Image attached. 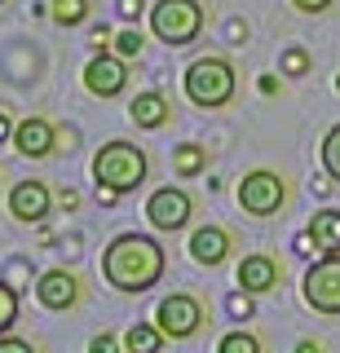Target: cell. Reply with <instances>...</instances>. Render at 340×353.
I'll list each match as a JSON object with an SVG mask.
<instances>
[{"mask_svg":"<svg viewBox=\"0 0 340 353\" xmlns=\"http://www.w3.org/2000/svg\"><path fill=\"white\" fill-rule=\"evenodd\" d=\"M163 248L150 234H119L111 239V248L102 252V274L115 292L141 296L163 279Z\"/></svg>","mask_w":340,"mask_h":353,"instance_id":"cell-1","label":"cell"},{"mask_svg":"<svg viewBox=\"0 0 340 353\" xmlns=\"http://www.w3.org/2000/svg\"><path fill=\"white\" fill-rule=\"evenodd\" d=\"M93 181H97V190L133 194L146 181V150L133 146V141H106L93 154Z\"/></svg>","mask_w":340,"mask_h":353,"instance_id":"cell-2","label":"cell"},{"mask_svg":"<svg viewBox=\"0 0 340 353\" xmlns=\"http://www.w3.org/2000/svg\"><path fill=\"white\" fill-rule=\"evenodd\" d=\"M181 88H186V97H190L194 106L221 110V106H230L239 80H234V66H230L226 58H212V53H208V58H194L190 66H186Z\"/></svg>","mask_w":340,"mask_h":353,"instance_id":"cell-3","label":"cell"},{"mask_svg":"<svg viewBox=\"0 0 340 353\" xmlns=\"http://www.w3.org/2000/svg\"><path fill=\"white\" fill-rule=\"evenodd\" d=\"M203 18H208V9L199 0H155V9H150V31H155L163 44L181 49V44H190L203 31Z\"/></svg>","mask_w":340,"mask_h":353,"instance_id":"cell-4","label":"cell"},{"mask_svg":"<svg viewBox=\"0 0 340 353\" xmlns=\"http://www.w3.org/2000/svg\"><path fill=\"white\" fill-rule=\"evenodd\" d=\"M301 292H305V305H310L314 314L336 318V314H340V256L314 261L310 270H305Z\"/></svg>","mask_w":340,"mask_h":353,"instance_id":"cell-5","label":"cell"},{"mask_svg":"<svg viewBox=\"0 0 340 353\" xmlns=\"http://www.w3.org/2000/svg\"><path fill=\"white\" fill-rule=\"evenodd\" d=\"M283 199H288V185H283V176L270 172V168H257V172H248L243 181H239V208L252 212V216H274L283 208Z\"/></svg>","mask_w":340,"mask_h":353,"instance_id":"cell-6","label":"cell"},{"mask_svg":"<svg viewBox=\"0 0 340 353\" xmlns=\"http://www.w3.org/2000/svg\"><path fill=\"white\" fill-rule=\"evenodd\" d=\"M155 327L168 340H190L194 331L203 327V305L186 292H172V296H163L159 309H155Z\"/></svg>","mask_w":340,"mask_h":353,"instance_id":"cell-7","label":"cell"},{"mask_svg":"<svg viewBox=\"0 0 340 353\" xmlns=\"http://www.w3.org/2000/svg\"><path fill=\"white\" fill-rule=\"evenodd\" d=\"M190 212H194L190 194L177 190V185H163V190H155V194L146 199V216H150V225L163 230V234H172V230H186Z\"/></svg>","mask_w":340,"mask_h":353,"instance_id":"cell-8","label":"cell"},{"mask_svg":"<svg viewBox=\"0 0 340 353\" xmlns=\"http://www.w3.org/2000/svg\"><path fill=\"white\" fill-rule=\"evenodd\" d=\"M128 84V66L124 58H111V53H93L89 66H84V88H89L93 97H119Z\"/></svg>","mask_w":340,"mask_h":353,"instance_id":"cell-9","label":"cell"},{"mask_svg":"<svg viewBox=\"0 0 340 353\" xmlns=\"http://www.w3.org/2000/svg\"><path fill=\"white\" fill-rule=\"evenodd\" d=\"M49 208H53V194H49L45 181H18L9 190V212H14V221H23V225H40L49 216Z\"/></svg>","mask_w":340,"mask_h":353,"instance_id":"cell-10","label":"cell"},{"mask_svg":"<svg viewBox=\"0 0 340 353\" xmlns=\"http://www.w3.org/2000/svg\"><path fill=\"white\" fill-rule=\"evenodd\" d=\"M279 279H283V270H279V261L274 256H243L239 261V270H234V283H239V292H248V296H266V292H274L279 287Z\"/></svg>","mask_w":340,"mask_h":353,"instance_id":"cell-11","label":"cell"},{"mask_svg":"<svg viewBox=\"0 0 340 353\" xmlns=\"http://www.w3.org/2000/svg\"><path fill=\"white\" fill-rule=\"evenodd\" d=\"M14 146H18L23 159H45V154H53V146H58V132H53L49 119L31 115L14 128Z\"/></svg>","mask_w":340,"mask_h":353,"instance_id":"cell-12","label":"cell"},{"mask_svg":"<svg viewBox=\"0 0 340 353\" xmlns=\"http://www.w3.org/2000/svg\"><path fill=\"white\" fill-rule=\"evenodd\" d=\"M36 296H40L45 309L62 314V309H71L75 301H80V283H75V274H67V270H49V274H40Z\"/></svg>","mask_w":340,"mask_h":353,"instance_id":"cell-13","label":"cell"},{"mask_svg":"<svg viewBox=\"0 0 340 353\" xmlns=\"http://www.w3.org/2000/svg\"><path fill=\"white\" fill-rule=\"evenodd\" d=\"M190 256L199 261V265H208V270H212V265H221L230 256V234H226L221 225L194 230V234H190Z\"/></svg>","mask_w":340,"mask_h":353,"instance_id":"cell-14","label":"cell"},{"mask_svg":"<svg viewBox=\"0 0 340 353\" xmlns=\"http://www.w3.org/2000/svg\"><path fill=\"white\" fill-rule=\"evenodd\" d=\"M128 119H133L137 128H163L172 119V106L163 93H137L133 102H128Z\"/></svg>","mask_w":340,"mask_h":353,"instance_id":"cell-15","label":"cell"},{"mask_svg":"<svg viewBox=\"0 0 340 353\" xmlns=\"http://www.w3.org/2000/svg\"><path fill=\"white\" fill-rule=\"evenodd\" d=\"M310 234H314L318 256H340V212H314Z\"/></svg>","mask_w":340,"mask_h":353,"instance_id":"cell-16","label":"cell"},{"mask_svg":"<svg viewBox=\"0 0 340 353\" xmlns=\"http://www.w3.org/2000/svg\"><path fill=\"white\" fill-rule=\"evenodd\" d=\"M124 349L128 353H159L163 349V331L155 323H133L124 331Z\"/></svg>","mask_w":340,"mask_h":353,"instance_id":"cell-17","label":"cell"},{"mask_svg":"<svg viewBox=\"0 0 340 353\" xmlns=\"http://www.w3.org/2000/svg\"><path fill=\"white\" fill-rule=\"evenodd\" d=\"M49 18L58 27H80L89 18V0H49Z\"/></svg>","mask_w":340,"mask_h":353,"instance_id":"cell-18","label":"cell"},{"mask_svg":"<svg viewBox=\"0 0 340 353\" xmlns=\"http://www.w3.org/2000/svg\"><path fill=\"white\" fill-rule=\"evenodd\" d=\"M203 163H208V154H203L199 141H186V146L172 150V168H177L181 176H199V172H203Z\"/></svg>","mask_w":340,"mask_h":353,"instance_id":"cell-19","label":"cell"},{"mask_svg":"<svg viewBox=\"0 0 340 353\" xmlns=\"http://www.w3.org/2000/svg\"><path fill=\"white\" fill-rule=\"evenodd\" d=\"M217 353H261V340L252 331H230V336H221Z\"/></svg>","mask_w":340,"mask_h":353,"instance_id":"cell-20","label":"cell"},{"mask_svg":"<svg viewBox=\"0 0 340 353\" xmlns=\"http://www.w3.org/2000/svg\"><path fill=\"white\" fill-rule=\"evenodd\" d=\"M323 168H327L332 181H340V124L323 137Z\"/></svg>","mask_w":340,"mask_h":353,"instance_id":"cell-21","label":"cell"},{"mask_svg":"<svg viewBox=\"0 0 340 353\" xmlns=\"http://www.w3.org/2000/svg\"><path fill=\"white\" fill-rule=\"evenodd\" d=\"M14 323H18V292L9 283H0V336H9Z\"/></svg>","mask_w":340,"mask_h":353,"instance_id":"cell-22","label":"cell"},{"mask_svg":"<svg viewBox=\"0 0 340 353\" xmlns=\"http://www.w3.org/2000/svg\"><path fill=\"white\" fill-rule=\"evenodd\" d=\"M283 75H292V80L310 75V53H305V49H288V53H283Z\"/></svg>","mask_w":340,"mask_h":353,"instance_id":"cell-23","label":"cell"},{"mask_svg":"<svg viewBox=\"0 0 340 353\" xmlns=\"http://www.w3.org/2000/svg\"><path fill=\"white\" fill-rule=\"evenodd\" d=\"M115 53H119V58H141V36H137V31L133 27H128V31H115Z\"/></svg>","mask_w":340,"mask_h":353,"instance_id":"cell-24","label":"cell"},{"mask_svg":"<svg viewBox=\"0 0 340 353\" xmlns=\"http://www.w3.org/2000/svg\"><path fill=\"white\" fill-rule=\"evenodd\" d=\"M89 353H119V340L111 336V331H102V336L89 340Z\"/></svg>","mask_w":340,"mask_h":353,"instance_id":"cell-25","label":"cell"},{"mask_svg":"<svg viewBox=\"0 0 340 353\" xmlns=\"http://www.w3.org/2000/svg\"><path fill=\"white\" fill-rule=\"evenodd\" d=\"M0 353H36L31 340H18V336H0Z\"/></svg>","mask_w":340,"mask_h":353,"instance_id":"cell-26","label":"cell"},{"mask_svg":"<svg viewBox=\"0 0 340 353\" xmlns=\"http://www.w3.org/2000/svg\"><path fill=\"white\" fill-rule=\"evenodd\" d=\"M230 314H234V318H248V314H252V301H248V292L230 296Z\"/></svg>","mask_w":340,"mask_h":353,"instance_id":"cell-27","label":"cell"},{"mask_svg":"<svg viewBox=\"0 0 340 353\" xmlns=\"http://www.w3.org/2000/svg\"><path fill=\"white\" fill-rule=\"evenodd\" d=\"M119 18L137 22V18H141V0H119Z\"/></svg>","mask_w":340,"mask_h":353,"instance_id":"cell-28","label":"cell"},{"mask_svg":"<svg viewBox=\"0 0 340 353\" xmlns=\"http://www.w3.org/2000/svg\"><path fill=\"white\" fill-rule=\"evenodd\" d=\"M296 9H301V14H323L327 5H332V0H292Z\"/></svg>","mask_w":340,"mask_h":353,"instance_id":"cell-29","label":"cell"},{"mask_svg":"<svg viewBox=\"0 0 340 353\" xmlns=\"http://www.w3.org/2000/svg\"><path fill=\"white\" fill-rule=\"evenodd\" d=\"M93 53H106V44H111V31H106V27H93Z\"/></svg>","mask_w":340,"mask_h":353,"instance_id":"cell-30","label":"cell"},{"mask_svg":"<svg viewBox=\"0 0 340 353\" xmlns=\"http://www.w3.org/2000/svg\"><path fill=\"white\" fill-rule=\"evenodd\" d=\"M14 128H18V124L5 115V110H0V141H14Z\"/></svg>","mask_w":340,"mask_h":353,"instance_id":"cell-31","label":"cell"},{"mask_svg":"<svg viewBox=\"0 0 340 353\" xmlns=\"http://www.w3.org/2000/svg\"><path fill=\"white\" fill-rule=\"evenodd\" d=\"M257 88L270 97V93H279V80H274V75H261V84H257Z\"/></svg>","mask_w":340,"mask_h":353,"instance_id":"cell-32","label":"cell"},{"mask_svg":"<svg viewBox=\"0 0 340 353\" xmlns=\"http://www.w3.org/2000/svg\"><path fill=\"white\" fill-rule=\"evenodd\" d=\"M296 353H323V349H318L314 340H301V345H296Z\"/></svg>","mask_w":340,"mask_h":353,"instance_id":"cell-33","label":"cell"},{"mask_svg":"<svg viewBox=\"0 0 340 353\" xmlns=\"http://www.w3.org/2000/svg\"><path fill=\"white\" fill-rule=\"evenodd\" d=\"M336 93H340V75H336Z\"/></svg>","mask_w":340,"mask_h":353,"instance_id":"cell-34","label":"cell"}]
</instances>
